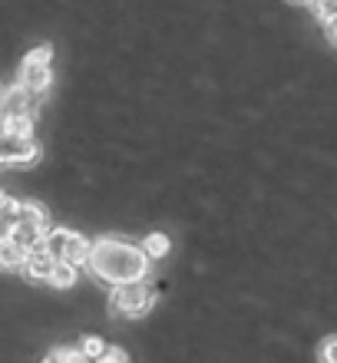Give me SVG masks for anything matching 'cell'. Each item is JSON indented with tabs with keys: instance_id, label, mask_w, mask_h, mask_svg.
<instances>
[{
	"instance_id": "cell-14",
	"label": "cell",
	"mask_w": 337,
	"mask_h": 363,
	"mask_svg": "<svg viewBox=\"0 0 337 363\" xmlns=\"http://www.w3.org/2000/svg\"><path fill=\"white\" fill-rule=\"evenodd\" d=\"M47 284L57 287V291H70V287L77 284V268H70V264L57 261V264H53V274H50Z\"/></svg>"
},
{
	"instance_id": "cell-7",
	"label": "cell",
	"mask_w": 337,
	"mask_h": 363,
	"mask_svg": "<svg viewBox=\"0 0 337 363\" xmlns=\"http://www.w3.org/2000/svg\"><path fill=\"white\" fill-rule=\"evenodd\" d=\"M53 264L57 261L50 258L43 248H33V251H27V261H23V274L30 277V281H50V274H53Z\"/></svg>"
},
{
	"instance_id": "cell-4",
	"label": "cell",
	"mask_w": 337,
	"mask_h": 363,
	"mask_svg": "<svg viewBox=\"0 0 337 363\" xmlns=\"http://www.w3.org/2000/svg\"><path fill=\"white\" fill-rule=\"evenodd\" d=\"M20 86L27 89L30 96H43L50 89V83H53V73H50V67H37V63H23L20 67Z\"/></svg>"
},
{
	"instance_id": "cell-22",
	"label": "cell",
	"mask_w": 337,
	"mask_h": 363,
	"mask_svg": "<svg viewBox=\"0 0 337 363\" xmlns=\"http://www.w3.org/2000/svg\"><path fill=\"white\" fill-rule=\"evenodd\" d=\"M4 125H7V116H0V135H7L4 133Z\"/></svg>"
},
{
	"instance_id": "cell-8",
	"label": "cell",
	"mask_w": 337,
	"mask_h": 363,
	"mask_svg": "<svg viewBox=\"0 0 337 363\" xmlns=\"http://www.w3.org/2000/svg\"><path fill=\"white\" fill-rule=\"evenodd\" d=\"M89 248H93V241L89 238H83V235H70V241H67V248H63V264H70V268H79V264H87L89 261Z\"/></svg>"
},
{
	"instance_id": "cell-19",
	"label": "cell",
	"mask_w": 337,
	"mask_h": 363,
	"mask_svg": "<svg viewBox=\"0 0 337 363\" xmlns=\"http://www.w3.org/2000/svg\"><path fill=\"white\" fill-rule=\"evenodd\" d=\"M57 354H60V363H89L79 350H70V347H57Z\"/></svg>"
},
{
	"instance_id": "cell-11",
	"label": "cell",
	"mask_w": 337,
	"mask_h": 363,
	"mask_svg": "<svg viewBox=\"0 0 337 363\" xmlns=\"http://www.w3.org/2000/svg\"><path fill=\"white\" fill-rule=\"evenodd\" d=\"M23 261H27V251H20L13 241H0V271H17L23 268Z\"/></svg>"
},
{
	"instance_id": "cell-1",
	"label": "cell",
	"mask_w": 337,
	"mask_h": 363,
	"mask_svg": "<svg viewBox=\"0 0 337 363\" xmlns=\"http://www.w3.org/2000/svg\"><path fill=\"white\" fill-rule=\"evenodd\" d=\"M87 268L93 271L99 281H109L113 287H119V284L143 281L145 271H149V258L143 255V248H136L129 241L99 238V241H93V248H89Z\"/></svg>"
},
{
	"instance_id": "cell-3",
	"label": "cell",
	"mask_w": 337,
	"mask_h": 363,
	"mask_svg": "<svg viewBox=\"0 0 337 363\" xmlns=\"http://www.w3.org/2000/svg\"><path fill=\"white\" fill-rule=\"evenodd\" d=\"M40 145L33 139H10L0 135V165H37Z\"/></svg>"
},
{
	"instance_id": "cell-17",
	"label": "cell",
	"mask_w": 337,
	"mask_h": 363,
	"mask_svg": "<svg viewBox=\"0 0 337 363\" xmlns=\"http://www.w3.org/2000/svg\"><path fill=\"white\" fill-rule=\"evenodd\" d=\"M318 357H321V363H337V337H328V340L321 344Z\"/></svg>"
},
{
	"instance_id": "cell-20",
	"label": "cell",
	"mask_w": 337,
	"mask_h": 363,
	"mask_svg": "<svg viewBox=\"0 0 337 363\" xmlns=\"http://www.w3.org/2000/svg\"><path fill=\"white\" fill-rule=\"evenodd\" d=\"M324 27H328V40L337 43V20H331V23H324Z\"/></svg>"
},
{
	"instance_id": "cell-9",
	"label": "cell",
	"mask_w": 337,
	"mask_h": 363,
	"mask_svg": "<svg viewBox=\"0 0 337 363\" xmlns=\"http://www.w3.org/2000/svg\"><path fill=\"white\" fill-rule=\"evenodd\" d=\"M70 235H73L70 228H47V235H43V245H40V248L47 251L53 261H60V258H63V248H67Z\"/></svg>"
},
{
	"instance_id": "cell-5",
	"label": "cell",
	"mask_w": 337,
	"mask_h": 363,
	"mask_svg": "<svg viewBox=\"0 0 337 363\" xmlns=\"http://www.w3.org/2000/svg\"><path fill=\"white\" fill-rule=\"evenodd\" d=\"M43 235H47V231L37 228V225H30V221H13V225H10L7 241H13L20 251H33V248L43 245Z\"/></svg>"
},
{
	"instance_id": "cell-2",
	"label": "cell",
	"mask_w": 337,
	"mask_h": 363,
	"mask_svg": "<svg viewBox=\"0 0 337 363\" xmlns=\"http://www.w3.org/2000/svg\"><path fill=\"white\" fill-rule=\"evenodd\" d=\"M153 304H155V294L145 281L119 284V287H113V294H109V311H113L116 317H143L153 311Z\"/></svg>"
},
{
	"instance_id": "cell-12",
	"label": "cell",
	"mask_w": 337,
	"mask_h": 363,
	"mask_svg": "<svg viewBox=\"0 0 337 363\" xmlns=\"http://www.w3.org/2000/svg\"><path fill=\"white\" fill-rule=\"evenodd\" d=\"M4 133L10 139H33V116L20 113V116H7V125H4Z\"/></svg>"
},
{
	"instance_id": "cell-16",
	"label": "cell",
	"mask_w": 337,
	"mask_h": 363,
	"mask_svg": "<svg viewBox=\"0 0 337 363\" xmlns=\"http://www.w3.org/2000/svg\"><path fill=\"white\" fill-rule=\"evenodd\" d=\"M311 4H314V13H318L321 23L337 20V0H311Z\"/></svg>"
},
{
	"instance_id": "cell-15",
	"label": "cell",
	"mask_w": 337,
	"mask_h": 363,
	"mask_svg": "<svg viewBox=\"0 0 337 363\" xmlns=\"http://www.w3.org/2000/svg\"><path fill=\"white\" fill-rule=\"evenodd\" d=\"M79 354L87 357V360H99V357L106 354V344H103V337H83V340H79V347H77Z\"/></svg>"
},
{
	"instance_id": "cell-13",
	"label": "cell",
	"mask_w": 337,
	"mask_h": 363,
	"mask_svg": "<svg viewBox=\"0 0 337 363\" xmlns=\"http://www.w3.org/2000/svg\"><path fill=\"white\" fill-rule=\"evenodd\" d=\"M143 255H145L149 261L165 258V255H169V235H162V231H153V235H145Z\"/></svg>"
},
{
	"instance_id": "cell-6",
	"label": "cell",
	"mask_w": 337,
	"mask_h": 363,
	"mask_svg": "<svg viewBox=\"0 0 337 363\" xmlns=\"http://www.w3.org/2000/svg\"><path fill=\"white\" fill-rule=\"evenodd\" d=\"M30 99L33 96L20 86V83H13V86H7L0 93V116H20V113L30 116Z\"/></svg>"
},
{
	"instance_id": "cell-10",
	"label": "cell",
	"mask_w": 337,
	"mask_h": 363,
	"mask_svg": "<svg viewBox=\"0 0 337 363\" xmlns=\"http://www.w3.org/2000/svg\"><path fill=\"white\" fill-rule=\"evenodd\" d=\"M17 221H30V225H37V228H43V231L50 228V215H47V208H43L40 201H20Z\"/></svg>"
},
{
	"instance_id": "cell-18",
	"label": "cell",
	"mask_w": 337,
	"mask_h": 363,
	"mask_svg": "<svg viewBox=\"0 0 337 363\" xmlns=\"http://www.w3.org/2000/svg\"><path fill=\"white\" fill-rule=\"evenodd\" d=\"M93 363H129V357H126V350H119V347H106V354Z\"/></svg>"
},
{
	"instance_id": "cell-23",
	"label": "cell",
	"mask_w": 337,
	"mask_h": 363,
	"mask_svg": "<svg viewBox=\"0 0 337 363\" xmlns=\"http://www.w3.org/2000/svg\"><path fill=\"white\" fill-rule=\"evenodd\" d=\"M0 93H4V86H0Z\"/></svg>"
},
{
	"instance_id": "cell-21",
	"label": "cell",
	"mask_w": 337,
	"mask_h": 363,
	"mask_svg": "<svg viewBox=\"0 0 337 363\" xmlns=\"http://www.w3.org/2000/svg\"><path fill=\"white\" fill-rule=\"evenodd\" d=\"M43 363H60V354L57 350H50V357H43Z\"/></svg>"
},
{
	"instance_id": "cell-24",
	"label": "cell",
	"mask_w": 337,
	"mask_h": 363,
	"mask_svg": "<svg viewBox=\"0 0 337 363\" xmlns=\"http://www.w3.org/2000/svg\"><path fill=\"white\" fill-rule=\"evenodd\" d=\"M298 4H304V0H298Z\"/></svg>"
}]
</instances>
